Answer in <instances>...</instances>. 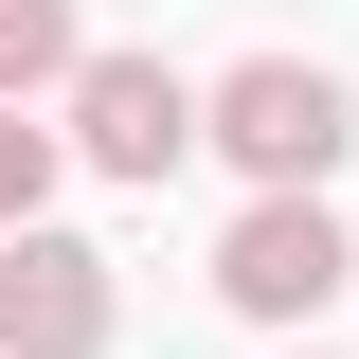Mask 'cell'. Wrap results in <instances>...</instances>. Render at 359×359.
I'll return each instance as SVG.
<instances>
[{
	"label": "cell",
	"instance_id": "6da1fadb",
	"mask_svg": "<svg viewBox=\"0 0 359 359\" xmlns=\"http://www.w3.org/2000/svg\"><path fill=\"white\" fill-rule=\"evenodd\" d=\"M341 144H359V108H341L323 54H233V72H216V162H252V198L341 180Z\"/></svg>",
	"mask_w": 359,
	"mask_h": 359
},
{
	"label": "cell",
	"instance_id": "8992f818",
	"mask_svg": "<svg viewBox=\"0 0 359 359\" xmlns=\"http://www.w3.org/2000/svg\"><path fill=\"white\" fill-rule=\"evenodd\" d=\"M36 216H54V126L0 90V233H36Z\"/></svg>",
	"mask_w": 359,
	"mask_h": 359
},
{
	"label": "cell",
	"instance_id": "5b68a950",
	"mask_svg": "<svg viewBox=\"0 0 359 359\" xmlns=\"http://www.w3.org/2000/svg\"><path fill=\"white\" fill-rule=\"evenodd\" d=\"M90 72V36H72V0H0V90L36 108V90H72Z\"/></svg>",
	"mask_w": 359,
	"mask_h": 359
},
{
	"label": "cell",
	"instance_id": "7a4b0ae2",
	"mask_svg": "<svg viewBox=\"0 0 359 359\" xmlns=\"http://www.w3.org/2000/svg\"><path fill=\"white\" fill-rule=\"evenodd\" d=\"M198 144H216V90H180L162 54H90L72 72V162L90 180H144V198H162Z\"/></svg>",
	"mask_w": 359,
	"mask_h": 359
},
{
	"label": "cell",
	"instance_id": "3957f363",
	"mask_svg": "<svg viewBox=\"0 0 359 359\" xmlns=\"http://www.w3.org/2000/svg\"><path fill=\"white\" fill-rule=\"evenodd\" d=\"M341 216H323V180H306V198H252V216H233L216 233V306L233 323H323V306H341Z\"/></svg>",
	"mask_w": 359,
	"mask_h": 359
},
{
	"label": "cell",
	"instance_id": "277c9868",
	"mask_svg": "<svg viewBox=\"0 0 359 359\" xmlns=\"http://www.w3.org/2000/svg\"><path fill=\"white\" fill-rule=\"evenodd\" d=\"M108 252H90V233H0V359H108Z\"/></svg>",
	"mask_w": 359,
	"mask_h": 359
}]
</instances>
